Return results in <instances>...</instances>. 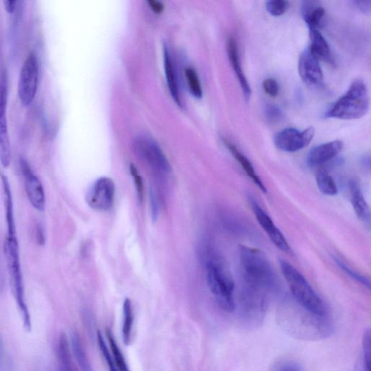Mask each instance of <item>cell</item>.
I'll use <instances>...</instances> for the list:
<instances>
[{
    "instance_id": "obj_22",
    "label": "cell",
    "mask_w": 371,
    "mask_h": 371,
    "mask_svg": "<svg viewBox=\"0 0 371 371\" xmlns=\"http://www.w3.org/2000/svg\"><path fill=\"white\" fill-rule=\"evenodd\" d=\"M123 339L126 345H129L131 340L134 316L131 301L128 298L123 301Z\"/></svg>"
},
{
    "instance_id": "obj_9",
    "label": "cell",
    "mask_w": 371,
    "mask_h": 371,
    "mask_svg": "<svg viewBox=\"0 0 371 371\" xmlns=\"http://www.w3.org/2000/svg\"><path fill=\"white\" fill-rule=\"evenodd\" d=\"M8 79L6 73L0 78V162L8 168L11 160V145L7 120Z\"/></svg>"
},
{
    "instance_id": "obj_38",
    "label": "cell",
    "mask_w": 371,
    "mask_h": 371,
    "mask_svg": "<svg viewBox=\"0 0 371 371\" xmlns=\"http://www.w3.org/2000/svg\"><path fill=\"white\" fill-rule=\"evenodd\" d=\"M354 2L363 12H370L371 0H354Z\"/></svg>"
},
{
    "instance_id": "obj_7",
    "label": "cell",
    "mask_w": 371,
    "mask_h": 371,
    "mask_svg": "<svg viewBox=\"0 0 371 371\" xmlns=\"http://www.w3.org/2000/svg\"><path fill=\"white\" fill-rule=\"evenodd\" d=\"M39 67L36 54L31 52L26 57L20 73L19 96L23 106H29L34 101L38 89Z\"/></svg>"
},
{
    "instance_id": "obj_5",
    "label": "cell",
    "mask_w": 371,
    "mask_h": 371,
    "mask_svg": "<svg viewBox=\"0 0 371 371\" xmlns=\"http://www.w3.org/2000/svg\"><path fill=\"white\" fill-rule=\"evenodd\" d=\"M4 251L8 266L12 291L21 314L24 328L27 332H30L32 323L30 314L28 308L26 306L24 297V287L20 262L19 242L6 241Z\"/></svg>"
},
{
    "instance_id": "obj_26",
    "label": "cell",
    "mask_w": 371,
    "mask_h": 371,
    "mask_svg": "<svg viewBox=\"0 0 371 371\" xmlns=\"http://www.w3.org/2000/svg\"><path fill=\"white\" fill-rule=\"evenodd\" d=\"M106 335L109 347H111L112 352L114 355V361L117 370L119 369L122 371L129 370L125 357H123L120 349L118 346V343L111 330L107 329Z\"/></svg>"
},
{
    "instance_id": "obj_20",
    "label": "cell",
    "mask_w": 371,
    "mask_h": 371,
    "mask_svg": "<svg viewBox=\"0 0 371 371\" xmlns=\"http://www.w3.org/2000/svg\"><path fill=\"white\" fill-rule=\"evenodd\" d=\"M224 143L225 144L227 149L230 151L231 155L235 158L237 162L241 165L242 168L251 180L254 182L255 184L264 193H266L267 189L262 180H260L259 177L257 175L253 164L243 153H242L240 149L233 143L228 141L227 140H224Z\"/></svg>"
},
{
    "instance_id": "obj_14",
    "label": "cell",
    "mask_w": 371,
    "mask_h": 371,
    "mask_svg": "<svg viewBox=\"0 0 371 371\" xmlns=\"http://www.w3.org/2000/svg\"><path fill=\"white\" fill-rule=\"evenodd\" d=\"M343 149V142L335 140L315 147L310 150L308 162L310 167H319L337 157Z\"/></svg>"
},
{
    "instance_id": "obj_25",
    "label": "cell",
    "mask_w": 371,
    "mask_h": 371,
    "mask_svg": "<svg viewBox=\"0 0 371 371\" xmlns=\"http://www.w3.org/2000/svg\"><path fill=\"white\" fill-rule=\"evenodd\" d=\"M316 182L319 189L325 195L335 196L338 193L337 186L333 178L328 173L321 171L316 176Z\"/></svg>"
},
{
    "instance_id": "obj_8",
    "label": "cell",
    "mask_w": 371,
    "mask_h": 371,
    "mask_svg": "<svg viewBox=\"0 0 371 371\" xmlns=\"http://www.w3.org/2000/svg\"><path fill=\"white\" fill-rule=\"evenodd\" d=\"M115 192V184L112 178L101 177L89 189L87 203L93 210L107 211L113 207Z\"/></svg>"
},
{
    "instance_id": "obj_12",
    "label": "cell",
    "mask_w": 371,
    "mask_h": 371,
    "mask_svg": "<svg viewBox=\"0 0 371 371\" xmlns=\"http://www.w3.org/2000/svg\"><path fill=\"white\" fill-rule=\"evenodd\" d=\"M251 206L257 222L267 233L274 245H276L282 251L291 254L292 249L290 244H288L279 229L274 224L271 218L262 208H260V206L255 200H251Z\"/></svg>"
},
{
    "instance_id": "obj_13",
    "label": "cell",
    "mask_w": 371,
    "mask_h": 371,
    "mask_svg": "<svg viewBox=\"0 0 371 371\" xmlns=\"http://www.w3.org/2000/svg\"><path fill=\"white\" fill-rule=\"evenodd\" d=\"M298 70L301 79L306 85L315 87L322 84L324 75L319 61L313 56L309 47L301 53Z\"/></svg>"
},
{
    "instance_id": "obj_37",
    "label": "cell",
    "mask_w": 371,
    "mask_h": 371,
    "mask_svg": "<svg viewBox=\"0 0 371 371\" xmlns=\"http://www.w3.org/2000/svg\"><path fill=\"white\" fill-rule=\"evenodd\" d=\"M36 238L39 245H44L45 244V233L42 225L37 224L36 227Z\"/></svg>"
},
{
    "instance_id": "obj_19",
    "label": "cell",
    "mask_w": 371,
    "mask_h": 371,
    "mask_svg": "<svg viewBox=\"0 0 371 371\" xmlns=\"http://www.w3.org/2000/svg\"><path fill=\"white\" fill-rule=\"evenodd\" d=\"M310 45L309 49L313 56L319 61L326 62L333 65L335 63L334 58L330 50L329 46L318 30H310Z\"/></svg>"
},
{
    "instance_id": "obj_31",
    "label": "cell",
    "mask_w": 371,
    "mask_h": 371,
    "mask_svg": "<svg viewBox=\"0 0 371 371\" xmlns=\"http://www.w3.org/2000/svg\"><path fill=\"white\" fill-rule=\"evenodd\" d=\"M98 343H99L100 351L109 369L114 371L117 370L113 357L111 353H109L107 349V347L106 346L105 341L104 340V338L103 337V335L100 332H98Z\"/></svg>"
},
{
    "instance_id": "obj_23",
    "label": "cell",
    "mask_w": 371,
    "mask_h": 371,
    "mask_svg": "<svg viewBox=\"0 0 371 371\" xmlns=\"http://www.w3.org/2000/svg\"><path fill=\"white\" fill-rule=\"evenodd\" d=\"M58 359L61 370H72V354L70 341L66 335L62 332L58 345Z\"/></svg>"
},
{
    "instance_id": "obj_3",
    "label": "cell",
    "mask_w": 371,
    "mask_h": 371,
    "mask_svg": "<svg viewBox=\"0 0 371 371\" xmlns=\"http://www.w3.org/2000/svg\"><path fill=\"white\" fill-rule=\"evenodd\" d=\"M370 97L364 81L356 79L347 92L335 103L326 117L339 120H355L363 118L369 111Z\"/></svg>"
},
{
    "instance_id": "obj_34",
    "label": "cell",
    "mask_w": 371,
    "mask_h": 371,
    "mask_svg": "<svg viewBox=\"0 0 371 371\" xmlns=\"http://www.w3.org/2000/svg\"><path fill=\"white\" fill-rule=\"evenodd\" d=\"M130 172L134 178L136 188L137 189V194H138L139 199L142 200L143 198V184L141 176H140L139 173L137 172V170L133 166V165H131L130 167Z\"/></svg>"
},
{
    "instance_id": "obj_40",
    "label": "cell",
    "mask_w": 371,
    "mask_h": 371,
    "mask_svg": "<svg viewBox=\"0 0 371 371\" xmlns=\"http://www.w3.org/2000/svg\"><path fill=\"white\" fill-rule=\"evenodd\" d=\"M5 357L6 353L3 341L1 337H0V366L3 365V363L6 362Z\"/></svg>"
},
{
    "instance_id": "obj_35",
    "label": "cell",
    "mask_w": 371,
    "mask_h": 371,
    "mask_svg": "<svg viewBox=\"0 0 371 371\" xmlns=\"http://www.w3.org/2000/svg\"><path fill=\"white\" fill-rule=\"evenodd\" d=\"M266 115L267 118L273 122L278 121L282 118L281 109L273 105H269L266 107Z\"/></svg>"
},
{
    "instance_id": "obj_39",
    "label": "cell",
    "mask_w": 371,
    "mask_h": 371,
    "mask_svg": "<svg viewBox=\"0 0 371 371\" xmlns=\"http://www.w3.org/2000/svg\"><path fill=\"white\" fill-rule=\"evenodd\" d=\"M3 1L6 10L10 13V14L14 12L18 0H3Z\"/></svg>"
},
{
    "instance_id": "obj_36",
    "label": "cell",
    "mask_w": 371,
    "mask_h": 371,
    "mask_svg": "<svg viewBox=\"0 0 371 371\" xmlns=\"http://www.w3.org/2000/svg\"><path fill=\"white\" fill-rule=\"evenodd\" d=\"M146 1L156 14L160 15L164 11V6L159 0H146Z\"/></svg>"
},
{
    "instance_id": "obj_30",
    "label": "cell",
    "mask_w": 371,
    "mask_h": 371,
    "mask_svg": "<svg viewBox=\"0 0 371 371\" xmlns=\"http://www.w3.org/2000/svg\"><path fill=\"white\" fill-rule=\"evenodd\" d=\"M370 329L366 328L363 335V359L365 370H371V339Z\"/></svg>"
},
{
    "instance_id": "obj_29",
    "label": "cell",
    "mask_w": 371,
    "mask_h": 371,
    "mask_svg": "<svg viewBox=\"0 0 371 371\" xmlns=\"http://www.w3.org/2000/svg\"><path fill=\"white\" fill-rule=\"evenodd\" d=\"M266 10L273 17H281L287 11L290 4L287 0H267Z\"/></svg>"
},
{
    "instance_id": "obj_32",
    "label": "cell",
    "mask_w": 371,
    "mask_h": 371,
    "mask_svg": "<svg viewBox=\"0 0 371 371\" xmlns=\"http://www.w3.org/2000/svg\"><path fill=\"white\" fill-rule=\"evenodd\" d=\"M265 92L271 98H276L279 94V85L277 80L269 78L266 79L263 83Z\"/></svg>"
},
{
    "instance_id": "obj_21",
    "label": "cell",
    "mask_w": 371,
    "mask_h": 371,
    "mask_svg": "<svg viewBox=\"0 0 371 371\" xmlns=\"http://www.w3.org/2000/svg\"><path fill=\"white\" fill-rule=\"evenodd\" d=\"M0 178H1L3 185V202L8 227V235L15 236L17 235V233L15 222L14 207H13V200L10 182L8 177L5 175L0 174Z\"/></svg>"
},
{
    "instance_id": "obj_17",
    "label": "cell",
    "mask_w": 371,
    "mask_h": 371,
    "mask_svg": "<svg viewBox=\"0 0 371 371\" xmlns=\"http://www.w3.org/2000/svg\"><path fill=\"white\" fill-rule=\"evenodd\" d=\"M351 202L359 220L368 227L370 225V212L359 182L353 180L350 183Z\"/></svg>"
},
{
    "instance_id": "obj_15",
    "label": "cell",
    "mask_w": 371,
    "mask_h": 371,
    "mask_svg": "<svg viewBox=\"0 0 371 371\" xmlns=\"http://www.w3.org/2000/svg\"><path fill=\"white\" fill-rule=\"evenodd\" d=\"M227 52L231 65L239 80L244 98L246 101H248L251 98L252 90L248 83V81H247L242 71L236 40L232 36L228 40Z\"/></svg>"
},
{
    "instance_id": "obj_6",
    "label": "cell",
    "mask_w": 371,
    "mask_h": 371,
    "mask_svg": "<svg viewBox=\"0 0 371 371\" xmlns=\"http://www.w3.org/2000/svg\"><path fill=\"white\" fill-rule=\"evenodd\" d=\"M135 153L155 176L162 180L171 171L170 164L159 145L152 139L140 136L134 142Z\"/></svg>"
},
{
    "instance_id": "obj_24",
    "label": "cell",
    "mask_w": 371,
    "mask_h": 371,
    "mask_svg": "<svg viewBox=\"0 0 371 371\" xmlns=\"http://www.w3.org/2000/svg\"><path fill=\"white\" fill-rule=\"evenodd\" d=\"M72 346L76 361L82 370L89 371L91 366L79 335L74 332L72 335Z\"/></svg>"
},
{
    "instance_id": "obj_1",
    "label": "cell",
    "mask_w": 371,
    "mask_h": 371,
    "mask_svg": "<svg viewBox=\"0 0 371 371\" xmlns=\"http://www.w3.org/2000/svg\"><path fill=\"white\" fill-rule=\"evenodd\" d=\"M240 259L242 279V308L248 312L266 310L268 295L277 285V278L266 255L241 245Z\"/></svg>"
},
{
    "instance_id": "obj_2",
    "label": "cell",
    "mask_w": 371,
    "mask_h": 371,
    "mask_svg": "<svg viewBox=\"0 0 371 371\" xmlns=\"http://www.w3.org/2000/svg\"><path fill=\"white\" fill-rule=\"evenodd\" d=\"M205 268L206 279L217 304L224 310L233 312L236 308L235 285L224 259L210 252L206 258Z\"/></svg>"
},
{
    "instance_id": "obj_33",
    "label": "cell",
    "mask_w": 371,
    "mask_h": 371,
    "mask_svg": "<svg viewBox=\"0 0 371 371\" xmlns=\"http://www.w3.org/2000/svg\"><path fill=\"white\" fill-rule=\"evenodd\" d=\"M273 370H301L302 368L299 363L294 361H281L275 363L272 367Z\"/></svg>"
},
{
    "instance_id": "obj_16",
    "label": "cell",
    "mask_w": 371,
    "mask_h": 371,
    "mask_svg": "<svg viewBox=\"0 0 371 371\" xmlns=\"http://www.w3.org/2000/svg\"><path fill=\"white\" fill-rule=\"evenodd\" d=\"M300 6L301 17L309 30H319L326 13L320 0H300Z\"/></svg>"
},
{
    "instance_id": "obj_28",
    "label": "cell",
    "mask_w": 371,
    "mask_h": 371,
    "mask_svg": "<svg viewBox=\"0 0 371 371\" xmlns=\"http://www.w3.org/2000/svg\"><path fill=\"white\" fill-rule=\"evenodd\" d=\"M335 262L339 266V268L343 271H345L348 275H349V276L352 279L355 280L356 282L367 287L368 290H370V282L368 278L363 276V275L361 274L360 273L357 272L352 268H351L346 263H343V260L337 257H335Z\"/></svg>"
},
{
    "instance_id": "obj_10",
    "label": "cell",
    "mask_w": 371,
    "mask_h": 371,
    "mask_svg": "<svg viewBox=\"0 0 371 371\" xmlns=\"http://www.w3.org/2000/svg\"><path fill=\"white\" fill-rule=\"evenodd\" d=\"M315 130L309 127L304 131L293 128L282 130L275 136V145L287 153H295L308 146L313 139Z\"/></svg>"
},
{
    "instance_id": "obj_4",
    "label": "cell",
    "mask_w": 371,
    "mask_h": 371,
    "mask_svg": "<svg viewBox=\"0 0 371 371\" xmlns=\"http://www.w3.org/2000/svg\"><path fill=\"white\" fill-rule=\"evenodd\" d=\"M280 266L293 299L297 304L314 314L326 316V308L323 300L304 275L286 260L280 259Z\"/></svg>"
},
{
    "instance_id": "obj_11",
    "label": "cell",
    "mask_w": 371,
    "mask_h": 371,
    "mask_svg": "<svg viewBox=\"0 0 371 371\" xmlns=\"http://www.w3.org/2000/svg\"><path fill=\"white\" fill-rule=\"evenodd\" d=\"M20 165L27 197L36 210L44 211L46 200L42 182L24 159L21 160Z\"/></svg>"
},
{
    "instance_id": "obj_27",
    "label": "cell",
    "mask_w": 371,
    "mask_h": 371,
    "mask_svg": "<svg viewBox=\"0 0 371 371\" xmlns=\"http://www.w3.org/2000/svg\"><path fill=\"white\" fill-rule=\"evenodd\" d=\"M188 87L192 96L196 98L202 97V89L198 75L194 68L188 67L185 70Z\"/></svg>"
},
{
    "instance_id": "obj_18",
    "label": "cell",
    "mask_w": 371,
    "mask_h": 371,
    "mask_svg": "<svg viewBox=\"0 0 371 371\" xmlns=\"http://www.w3.org/2000/svg\"><path fill=\"white\" fill-rule=\"evenodd\" d=\"M164 68L170 93L175 103L182 107V95L176 68L167 46H164Z\"/></svg>"
}]
</instances>
